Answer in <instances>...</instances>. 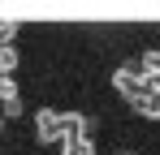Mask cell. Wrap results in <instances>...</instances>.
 <instances>
[{
  "instance_id": "6da1fadb",
  "label": "cell",
  "mask_w": 160,
  "mask_h": 155,
  "mask_svg": "<svg viewBox=\"0 0 160 155\" xmlns=\"http://www.w3.org/2000/svg\"><path fill=\"white\" fill-rule=\"evenodd\" d=\"M30 129H35V142H39V147H56V142H65L61 112H56V108H48V103H39V108L30 112Z\"/></svg>"
},
{
  "instance_id": "7a4b0ae2",
  "label": "cell",
  "mask_w": 160,
  "mask_h": 155,
  "mask_svg": "<svg viewBox=\"0 0 160 155\" xmlns=\"http://www.w3.org/2000/svg\"><path fill=\"white\" fill-rule=\"evenodd\" d=\"M147 86H152V82L143 78L138 60H126V65H117V69H112V91H117V95H121L126 103H134L138 95H143V91H147Z\"/></svg>"
},
{
  "instance_id": "3957f363",
  "label": "cell",
  "mask_w": 160,
  "mask_h": 155,
  "mask_svg": "<svg viewBox=\"0 0 160 155\" xmlns=\"http://www.w3.org/2000/svg\"><path fill=\"white\" fill-rule=\"evenodd\" d=\"M130 108L143 116V121H160V91H156V86H147V91H143V95H138Z\"/></svg>"
},
{
  "instance_id": "277c9868",
  "label": "cell",
  "mask_w": 160,
  "mask_h": 155,
  "mask_svg": "<svg viewBox=\"0 0 160 155\" xmlns=\"http://www.w3.org/2000/svg\"><path fill=\"white\" fill-rule=\"evenodd\" d=\"M61 155H95V138H65Z\"/></svg>"
},
{
  "instance_id": "5b68a950",
  "label": "cell",
  "mask_w": 160,
  "mask_h": 155,
  "mask_svg": "<svg viewBox=\"0 0 160 155\" xmlns=\"http://www.w3.org/2000/svg\"><path fill=\"white\" fill-rule=\"evenodd\" d=\"M18 65H22L18 48H0V78H13V73H18Z\"/></svg>"
},
{
  "instance_id": "8992f818",
  "label": "cell",
  "mask_w": 160,
  "mask_h": 155,
  "mask_svg": "<svg viewBox=\"0 0 160 155\" xmlns=\"http://www.w3.org/2000/svg\"><path fill=\"white\" fill-rule=\"evenodd\" d=\"M18 99H22V86H18L13 78H0V108H4V103H18Z\"/></svg>"
},
{
  "instance_id": "52a82bcc",
  "label": "cell",
  "mask_w": 160,
  "mask_h": 155,
  "mask_svg": "<svg viewBox=\"0 0 160 155\" xmlns=\"http://www.w3.org/2000/svg\"><path fill=\"white\" fill-rule=\"evenodd\" d=\"M18 35H22V26H18V22H0V48H13Z\"/></svg>"
},
{
  "instance_id": "ba28073f",
  "label": "cell",
  "mask_w": 160,
  "mask_h": 155,
  "mask_svg": "<svg viewBox=\"0 0 160 155\" xmlns=\"http://www.w3.org/2000/svg\"><path fill=\"white\" fill-rule=\"evenodd\" d=\"M0 116H4V125H9V121H18V116H22V99H18V103H4V108H0Z\"/></svg>"
},
{
  "instance_id": "9c48e42d",
  "label": "cell",
  "mask_w": 160,
  "mask_h": 155,
  "mask_svg": "<svg viewBox=\"0 0 160 155\" xmlns=\"http://www.w3.org/2000/svg\"><path fill=\"white\" fill-rule=\"evenodd\" d=\"M4 129H9V125H4V116H0V134H4Z\"/></svg>"
},
{
  "instance_id": "30bf717a",
  "label": "cell",
  "mask_w": 160,
  "mask_h": 155,
  "mask_svg": "<svg viewBox=\"0 0 160 155\" xmlns=\"http://www.w3.org/2000/svg\"><path fill=\"white\" fill-rule=\"evenodd\" d=\"M117 155H138V151H117Z\"/></svg>"
}]
</instances>
